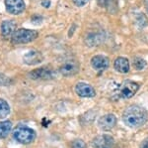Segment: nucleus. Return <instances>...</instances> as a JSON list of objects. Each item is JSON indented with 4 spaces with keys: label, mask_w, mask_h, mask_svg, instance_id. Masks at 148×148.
I'll return each instance as SVG.
<instances>
[{
    "label": "nucleus",
    "mask_w": 148,
    "mask_h": 148,
    "mask_svg": "<svg viewBox=\"0 0 148 148\" xmlns=\"http://www.w3.org/2000/svg\"><path fill=\"white\" fill-rule=\"evenodd\" d=\"M121 118L127 127L139 128L147 122L148 111L143 106L132 104L125 109Z\"/></svg>",
    "instance_id": "f257e3e1"
},
{
    "label": "nucleus",
    "mask_w": 148,
    "mask_h": 148,
    "mask_svg": "<svg viewBox=\"0 0 148 148\" xmlns=\"http://www.w3.org/2000/svg\"><path fill=\"white\" fill-rule=\"evenodd\" d=\"M12 135L17 142L26 145L34 141L36 139V136H37V133L33 128L28 127V126L23 124H19L13 129Z\"/></svg>",
    "instance_id": "f03ea898"
},
{
    "label": "nucleus",
    "mask_w": 148,
    "mask_h": 148,
    "mask_svg": "<svg viewBox=\"0 0 148 148\" xmlns=\"http://www.w3.org/2000/svg\"><path fill=\"white\" fill-rule=\"evenodd\" d=\"M38 36L39 34L37 31L22 28L14 32V34L11 36V41L14 44H27V43L35 41Z\"/></svg>",
    "instance_id": "7ed1b4c3"
},
{
    "label": "nucleus",
    "mask_w": 148,
    "mask_h": 148,
    "mask_svg": "<svg viewBox=\"0 0 148 148\" xmlns=\"http://www.w3.org/2000/svg\"><path fill=\"white\" fill-rule=\"evenodd\" d=\"M140 85L133 81H125L120 87L118 92V97L123 99H128L134 97L135 94L139 90Z\"/></svg>",
    "instance_id": "20e7f679"
},
{
    "label": "nucleus",
    "mask_w": 148,
    "mask_h": 148,
    "mask_svg": "<svg viewBox=\"0 0 148 148\" xmlns=\"http://www.w3.org/2000/svg\"><path fill=\"white\" fill-rule=\"evenodd\" d=\"M80 65L79 62L75 59H69L65 61L59 68V73L63 77H72L79 73Z\"/></svg>",
    "instance_id": "39448f33"
},
{
    "label": "nucleus",
    "mask_w": 148,
    "mask_h": 148,
    "mask_svg": "<svg viewBox=\"0 0 148 148\" xmlns=\"http://www.w3.org/2000/svg\"><path fill=\"white\" fill-rule=\"evenodd\" d=\"M29 78L34 81H49L56 77L54 72L49 68H39L29 73Z\"/></svg>",
    "instance_id": "423d86ee"
},
{
    "label": "nucleus",
    "mask_w": 148,
    "mask_h": 148,
    "mask_svg": "<svg viewBox=\"0 0 148 148\" xmlns=\"http://www.w3.org/2000/svg\"><path fill=\"white\" fill-rule=\"evenodd\" d=\"M118 123V118L113 113L102 115L98 119V127L102 131H111Z\"/></svg>",
    "instance_id": "0eeeda50"
},
{
    "label": "nucleus",
    "mask_w": 148,
    "mask_h": 148,
    "mask_svg": "<svg viewBox=\"0 0 148 148\" xmlns=\"http://www.w3.org/2000/svg\"><path fill=\"white\" fill-rule=\"evenodd\" d=\"M114 139L110 134H100L92 141V148H113Z\"/></svg>",
    "instance_id": "6e6552de"
},
{
    "label": "nucleus",
    "mask_w": 148,
    "mask_h": 148,
    "mask_svg": "<svg viewBox=\"0 0 148 148\" xmlns=\"http://www.w3.org/2000/svg\"><path fill=\"white\" fill-rule=\"evenodd\" d=\"M75 92L78 97H84V99H91L96 97V90L91 85L87 83H78L75 85Z\"/></svg>",
    "instance_id": "1a4fd4ad"
},
{
    "label": "nucleus",
    "mask_w": 148,
    "mask_h": 148,
    "mask_svg": "<svg viewBox=\"0 0 148 148\" xmlns=\"http://www.w3.org/2000/svg\"><path fill=\"white\" fill-rule=\"evenodd\" d=\"M5 7L8 13L13 15L23 13L26 8L24 0H5Z\"/></svg>",
    "instance_id": "9d476101"
},
{
    "label": "nucleus",
    "mask_w": 148,
    "mask_h": 148,
    "mask_svg": "<svg viewBox=\"0 0 148 148\" xmlns=\"http://www.w3.org/2000/svg\"><path fill=\"white\" fill-rule=\"evenodd\" d=\"M91 66L95 71L104 72L110 67V60L104 55H96L91 59Z\"/></svg>",
    "instance_id": "9b49d317"
},
{
    "label": "nucleus",
    "mask_w": 148,
    "mask_h": 148,
    "mask_svg": "<svg viewBox=\"0 0 148 148\" xmlns=\"http://www.w3.org/2000/svg\"><path fill=\"white\" fill-rule=\"evenodd\" d=\"M23 61L26 65L29 66H34L40 64L44 61V56L42 55V53L39 51H31L29 53L25 54L23 58Z\"/></svg>",
    "instance_id": "f8f14e48"
},
{
    "label": "nucleus",
    "mask_w": 148,
    "mask_h": 148,
    "mask_svg": "<svg viewBox=\"0 0 148 148\" xmlns=\"http://www.w3.org/2000/svg\"><path fill=\"white\" fill-rule=\"evenodd\" d=\"M114 68L116 72L121 74H127L130 69V61L125 57H119V58L114 60Z\"/></svg>",
    "instance_id": "ddd939ff"
},
{
    "label": "nucleus",
    "mask_w": 148,
    "mask_h": 148,
    "mask_svg": "<svg viewBox=\"0 0 148 148\" xmlns=\"http://www.w3.org/2000/svg\"><path fill=\"white\" fill-rule=\"evenodd\" d=\"M16 29V24L14 21L6 20L1 24V35L5 38L10 37L14 34Z\"/></svg>",
    "instance_id": "4468645a"
},
{
    "label": "nucleus",
    "mask_w": 148,
    "mask_h": 148,
    "mask_svg": "<svg viewBox=\"0 0 148 148\" xmlns=\"http://www.w3.org/2000/svg\"><path fill=\"white\" fill-rule=\"evenodd\" d=\"M12 130V122L9 120L0 121V138H5Z\"/></svg>",
    "instance_id": "2eb2a0df"
},
{
    "label": "nucleus",
    "mask_w": 148,
    "mask_h": 148,
    "mask_svg": "<svg viewBox=\"0 0 148 148\" xmlns=\"http://www.w3.org/2000/svg\"><path fill=\"white\" fill-rule=\"evenodd\" d=\"M10 113V106L8 102L0 99V118H5Z\"/></svg>",
    "instance_id": "dca6fc26"
},
{
    "label": "nucleus",
    "mask_w": 148,
    "mask_h": 148,
    "mask_svg": "<svg viewBox=\"0 0 148 148\" xmlns=\"http://www.w3.org/2000/svg\"><path fill=\"white\" fill-rule=\"evenodd\" d=\"M132 66L136 71H141L147 66V62L140 57H135L132 61Z\"/></svg>",
    "instance_id": "f3484780"
},
{
    "label": "nucleus",
    "mask_w": 148,
    "mask_h": 148,
    "mask_svg": "<svg viewBox=\"0 0 148 148\" xmlns=\"http://www.w3.org/2000/svg\"><path fill=\"white\" fill-rule=\"evenodd\" d=\"M98 4L106 9H111V8H114L116 0H98Z\"/></svg>",
    "instance_id": "a211bd4d"
},
{
    "label": "nucleus",
    "mask_w": 148,
    "mask_h": 148,
    "mask_svg": "<svg viewBox=\"0 0 148 148\" xmlns=\"http://www.w3.org/2000/svg\"><path fill=\"white\" fill-rule=\"evenodd\" d=\"M70 148H88V147H87V144L85 143L84 140L78 138V139H75L71 142Z\"/></svg>",
    "instance_id": "6ab92c4d"
},
{
    "label": "nucleus",
    "mask_w": 148,
    "mask_h": 148,
    "mask_svg": "<svg viewBox=\"0 0 148 148\" xmlns=\"http://www.w3.org/2000/svg\"><path fill=\"white\" fill-rule=\"evenodd\" d=\"M12 81L10 78L6 77L4 74L0 73V87H6V85H11Z\"/></svg>",
    "instance_id": "aec40b11"
},
{
    "label": "nucleus",
    "mask_w": 148,
    "mask_h": 148,
    "mask_svg": "<svg viewBox=\"0 0 148 148\" xmlns=\"http://www.w3.org/2000/svg\"><path fill=\"white\" fill-rule=\"evenodd\" d=\"M136 22L141 27H145V26L148 25V19L143 14H139V15L136 16Z\"/></svg>",
    "instance_id": "412c9836"
},
{
    "label": "nucleus",
    "mask_w": 148,
    "mask_h": 148,
    "mask_svg": "<svg viewBox=\"0 0 148 148\" xmlns=\"http://www.w3.org/2000/svg\"><path fill=\"white\" fill-rule=\"evenodd\" d=\"M89 2V0H73V3L78 7H82L86 5Z\"/></svg>",
    "instance_id": "4be33fe9"
},
{
    "label": "nucleus",
    "mask_w": 148,
    "mask_h": 148,
    "mask_svg": "<svg viewBox=\"0 0 148 148\" xmlns=\"http://www.w3.org/2000/svg\"><path fill=\"white\" fill-rule=\"evenodd\" d=\"M139 148H148V136L140 142Z\"/></svg>",
    "instance_id": "5701e85b"
},
{
    "label": "nucleus",
    "mask_w": 148,
    "mask_h": 148,
    "mask_svg": "<svg viewBox=\"0 0 148 148\" xmlns=\"http://www.w3.org/2000/svg\"><path fill=\"white\" fill-rule=\"evenodd\" d=\"M42 18L40 17V15H35L34 17L32 18V22H36V23H40V22H42Z\"/></svg>",
    "instance_id": "b1692460"
},
{
    "label": "nucleus",
    "mask_w": 148,
    "mask_h": 148,
    "mask_svg": "<svg viewBox=\"0 0 148 148\" xmlns=\"http://www.w3.org/2000/svg\"><path fill=\"white\" fill-rule=\"evenodd\" d=\"M42 5L45 7V8H49V6H51V1L49 0H44V1L42 2Z\"/></svg>",
    "instance_id": "393cba45"
},
{
    "label": "nucleus",
    "mask_w": 148,
    "mask_h": 148,
    "mask_svg": "<svg viewBox=\"0 0 148 148\" xmlns=\"http://www.w3.org/2000/svg\"><path fill=\"white\" fill-rule=\"evenodd\" d=\"M144 5H145L146 12H147V14H148V0H144Z\"/></svg>",
    "instance_id": "a878e982"
}]
</instances>
